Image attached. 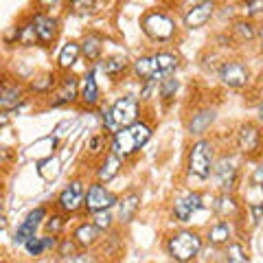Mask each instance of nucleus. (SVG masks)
Here are the masks:
<instances>
[{
    "instance_id": "9b49d317",
    "label": "nucleus",
    "mask_w": 263,
    "mask_h": 263,
    "mask_svg": "<svg viewBox=\"0 0 263 263\" xmlns=\"http://www.w3.org/2000/svg\"><path fill=\"white\" fill-rule=\"evenodd\" d=\"M48 217V211L46 206H37L35 211H31L27 217H24L22 224L15 228V235H13V243H18V246H24L29 239H33V237H37V228L44 224Z\"/></svg>"
},
{
    "instance_id": "c85d7f7f",
    "label": "nucleus",
    "mask_w": 263,
    "mask_h": 263,
    "mask_svg": "<svg viewBox=\"0 0 263 263\" xmlns=\"http://www.w3.org/2000/svg\"><path fill=\"white\" fill-rule=\"evenodd\" d=\"M154 60H156V64H158V70L164 77H171V72H176L178 66H180V57L176 53H171V51L154 53Z\"/></svg>"
},
{
    "instance_id": "6e6552de",
    "label": "nucleus",
    "mask_w": 263,
    "mask_h": 263,
    "mask_svg": "<svg viewBox=\"0 0 263 263\" xmlns=\"http://www.w3.org/2000/svg\"><path fill=\"white\" fill-rule=\"evenodd\" d=\"M213 176H215L221 193H235L237 184H239V167H237L233 156L219 158L215 162V169H213Z\"/></svg>"
},
{
    "instance_id": "4be33fe9",
    "label": "nucleus",
    "mask_w": 263,
    "mask_h": 263,
    "mask_svg": "<svg viewBox=\"0 0 263 263\" xmlns=\"http://www.w3.org/2000/svg\"><path fill=\"white\" fill-rule=\"evenodd\" d=\"M72 239L77 241L79 248H92V246L99 243V239H101V230H99L92 221H86V224H79L75 228V233H72Z\"/></svg>"
},
{
    "instance_id": "e433bc0d",
    "label": "nucleus",
    "mask_w": 263,
    "mask_h": 263,
    "mask_svg": "<svg viewBox=\"0 0 263 263\" xmlns=\"http://www.w3.org/2000/svg\"><path fill=\"white\" fill-rule=\"evenodd\" d=\"M92 224L101 230H110L112 228V224H114V217H112V213L110 211H101V213H95L92 215Z\"/></svg>"
},
{
    "instance_id": "b1692460",
    "label": "nucleus",
    "mask_w": 263,
    "mask_h": 263,
    "mask_svg": "<svg viewBox=\"0 0 263 263\" xmlns=\"http://www.w3.org/2000/svg\"><path fill=\"white\" fill-rule=\"evenodd\" d=\"M230 239H233V224H230L228 219L215 221L206 233V241L211 246H228Z\"/></svg>"
},
{
    "instance_id": "f03ea898",
    "label": "nucleus",
    "mask_w": 263,
    "mask_h": 263,
    "mask_svg": "<svg viewBox=\"0 0 263 263\" xmlns=\"http://www.w3.org/2000/svg\"><path fill=\"white\" fill-rule=\"evenodd\" d=\"M167 254L174 261L178 263H189L193 261L197 254L202 252L204 248V239L200 237L197 230H191V228H182V230H176L174 235L167 239Z\"/></svg>"
},
{
    "instance_id": "7ed1b4c3",
    "label": "nucleus",
    "mask_w": 263,
    "mask_h": 263,
    "mask_svg": "<svg viewBox=\"0 0 263 263\" xmlns=\"http://www.w3.org/2000/svg\"><path fill=\"white\" fill-rule=\"evenodd\" d=\"M141 29L143 33L154 42H171L178 33V27L174 18L169 13H164L160 9H152L147 11L141 18Z\"/></svg>"
},
{
    "instance_id": "39448f33",
    "label": "nucleus",
    "mask_w": 263,
    "mask_h": 263,
    "mask_svg": "<svg viewBox=\"0 0 263 263\" xmlns=\"http://www.w3.org/2000/svg\"><path fill=\"white\" fill-rule=\"evenodd\" d=\"M110 112H112L114 121H117L119 129L132 127L134 123L141 121L138 119V114H141V101H138V97H134V95H123L110 105Z\"/></svg>"
},
{
    "instance_id": "20e7f679",
    "label": "nucleus",
    "mask_w": 263,
    "mask_h": 263,
    "mask_svg": "<svg viewBox=\"0 0 263 263\" xmlns=\"http://www.w3.org/2000/svg\"><path fill=\"white\" fill-rule=\"evenodd\" d=\"M186 169L189 174L195 176L197 180H209L213 169H215V160H213V145L206 138H200L191 145L186 156Z\"/></svg>"
},
{
    "instance_id": "ddd939ff",
    "label": "nucleus",
    "mask_w": 263,
    "mask_h": 263,
    "mask_svg": "<svg viewBox=\"0 0 263 263\" xmlns=\"http://www.w3.org/2000/svg\"><path fill=\"white\" fill-rule=\"evenodd\" d=\"M204 206V197L197 191H189L184 195H178L174 200V217L178 221H189L195 211Z\"/></svg>"
},
{
    "instance_id": "1a4fd4ad",
    "label": "nucleus",
    "mask_w": 263,
    "mask_h": 263,
    "mask_svg": "<svg viewBox=\"0 0 263 263\" xmlns=\"http://www.w3.org/2000/svg\"><path fill=\"white\" fill-rule=\"evenodd\" d=\"M261 145H263V132L259 129V125H254V123L239 125V132H237V149H239L241 156H246V158L257 156Z\"/></svg>"
},
{
    "instance_id": "a878e982",
    "label": "nucleus",
    "mask_w": 263,
    "mask_h": 263,
    "mask_svg": "<svg viewBox=\"0 0 263 263\" xmlns=\"http://www.w3.org/2000/svg\"><path fill=\"white\" fill-rule=\"evenodd\" d=\"M79 55H81V44L79 42H66L62 46L60 55H57V68L60 70H70L72 66L79 62Z\"/></svg>"
},
{
    "instance_id": "dca6fc26",
    "label": "nucleus",
    "mask_w": 263,
    "mask_h": 263,
    "mask_svg": "<svg viewBox=\"0 0 263 263\" xmlns=\"http://www.w3.org/2000/svg\"><path fill=\"white\" fill-rule=\"evenodd\" d=\"M132 72H134V77L141 81V84H145V81H160L164 79V75L158 70V64H156L154 55H145V57H138V60H134V64H132Z\"/></svg>"
},
{
    "instance_id": "a18cd8bd",
    "label": "nucleus",
    "mask_w": 263,
    "mask_h": 263,
    "mask_svg": "<svg viewBox=\"0 0 263 263\" xmlns=\"http://www.w3.org/2000/svg\"><path fill=\"white\" fill-rule=\"evenodd\" d=\"M257 37H259V48L263 51V27L259 29V33H257Z\"/></svg>"
},
{
    "instance_id": "0eeeda50",
    "label": "nucleus",
    "mask_w": 263,
    "mask_h": 263,
    "mask_svg": "<svg viewBox=\"0 0 263 263\" xmlns=\"http://www.w3.org/2000/svg\"><path fill=\"white\" fill-rule=\"evenodd\" d=\"M119 200H121V197L114 195L112 191H108L105 184L92 182V184L88 186V191H86V204H84V209L95 215V213L110 211L112 206H119Z\"/></svg>"
},
{
    "instance_id": "c03bdc74",
    "label": "nucleus",
    "mask_w": 263,
    "mask_h": 263,
    "mask_svg": "<svg viewBox=\"0 0 263 263\" xmlns=\"http://www.w3.org/2000/svg\"><path fill=\"white\" fill-rule=\"evenodd\" d=\"M0 123H3V127H7V123H9V112H3V114H0Z\"/></svg>"
},
{
    "instance_id": "f257e3e1",
    "label": "nucleus",
    "mask_w": 263,
    "mask_h": 263,
    "mask_svg": "<svg viewBox=\"0 0 263 263\" xmlns=\"http://www.w3.org/2000/svg\"><path fill=\"white\" fill-rule=\"evenodd\" d=\"M149 138H152V125L145 121H138L132 127L119 129L117 134L110 138V152L117 154L119 158L125 162L129 156L141 152L143 147L149 143Z\"/></svg>"
},
{
    "instance_id": "2f4dec72",
    "label": "nucleus",
    "mask_w": 263,
    "mask_h": 263,
    "mask_svg": "<svg viewBox=\"0 0 263 263\" xmlns=\"http://www.w3.org/2000/svg\"><path fill=\"white\" fill-rule=\"evenodd\" d=\"M64 228H66V215L64 213H53V215H48L46 221H44V230H46V235H62L64 233Z\"/></svg>"
},
{
    "instance_id": "72a5a7b5",
    "label": "nucleus",
    "mask_w": 263,
    "mask_h": 263,
    "mask_svg": "<svg viewBox=\"0 0 263 263\" xmlns=\"http://www.w3.org/2000/svg\"><path fill=\"white\" fill-rule=\"evenodd\" d=\"M226 263H248V254L239 241H233L226 246Z\"/></svg>"
},
{
    "instance_id": "393cba45",
    "label": "nucleus",
    "mask_w": 263,
    "mask_h": 263,
    "mask_svg": "<svg viewBox=\"0 0 263 263\" xmlns=\"http://www.w3.org/2000/svg\"><path fill=\"white\" fill-rule=\"evenodd\" d=\"M101 53H103V40L99 33H86L84 40H81V55L86 57L88 62H103L101 60Z\"/></svg>"
},
{
    "instance_id": "423d86ee",
    "label": "nucleus",
    "mask_w": 263,
    "mask_h": 263,
    "mask_svg": "<svg viewBox=\"0 0 263 263\" xmlns=\"http://www.w3.org/2000/svg\"><path fill=\"white\" fill-rule=\"evenodd\" d=\"M57 209H60V213H64V215H72V213H79L81 209H84L86 204V186L84 182L77 178L72 180V182L68 186L62 189V193L57 195Z\"/></svg>"
},
{
    "instance_id": "79ce46f5",
    "label": "nucleus",
    "mask_w": 263,
    "mask_h": 263,
    "mask_svg": "<svg viewBox=\"0 0 263 263\" xmlns=\"http://www.w3.org/2000/svg\"><path fill=\"white\" fill-rule=\"evenodd\" d=\"M64 263H97V259H95V254H90V252H79L72 259H66Z\"/></svg>"
},
{
    "instance_id": "7c9ffc66",
    "label": "nucleus",
    "mask_w": 263,
    "mask_h": 263,
    "mask_svg": "<svg viewBox=\"0 0 263 263\" xmlns=\"http://www.w3.org/2000/svg\"><path fill=\"white\" fill-rule=\"evenodd\" d=\"M233 35L239 40V42H250V40L257 37V31H254V27L248 20H237L233 24Z\"/></svg>"
},
{
    "instance_id": "f8f14e48",
    "label": "nucleus",
    "mask_w": 263,
    "mask_h": 263,
    "mask_svg": "<svg viewBox=\"0 0 263 263\" xmlns=\"http://www.w3.org/2000/svg\"><path fill=\"white\" fill-rule=\"evenodd\" d=\"M219 79L224 81L228 88H241L248 84L250 79V70L248 66L237 62V60H230V62H224L219 68Z\"/></svg>"
},
{
    "instance_id": "412c9836",
    "label": "nucleus",
    "mask_w": 263,
    "mask_h": 263,
    "mask_svg": "<svg viewBox=\"0 0 263 263\" xmlns=\"http://www.w3.org/2000/svg\"><path fill=\"white\" fill-rule=\"evenodd\" d=\"M24 101V90L18 84H7L3 86V92H0V108L3 112H13L18 110Z\"/></svg>"
},
{
    "instance_id": "cd10ccee",
    "label": "nucleus",
    "mask_w": 263,
    "mask_h": 263,
    "mask_svg": "<svg viewBox=\"0 0 263 263\" xmlns=\"http://www.w3.org/2000/svg\"><path fill=\"white\" fill-rule=\"evenodd\" d=\"M215 213H217L219 217L230 219L233 215L239 213V202L235 200L233 193H219V197L215 200Z\"/></svg>"
},
{
    "instance_id": "f3484780",
    "label": "nucleus",
    "mask_w": 263,
    "mask_h": 263,
    "mask_svg": "<svg viewBox=\"0 0 263 263\" xmlns=\"http://www.w3.org/2000/svg\"><path fill=\"white\" fill-rule=\"evenodd\" d=\"M99 84H97V72L90 68L84 77H81V88H79V99L84 103V108H95L99 103Z\"/></svg>"
},
{
    "instance_id": "49530a36",
    "label": "nucleus",
    "mask_w": 263,
    "mask_h": 263,
    "mask_svg": "<svg viewBox=\"0 0 263 263\" xmlns=\"http://www.w3.org/2000/svg\"><path fill=\"white\" fill-rule=\"evenodd\" d=\"M257 112H259V119H261V121H263V101H261V103H259V108H257Z\"/></svg>"
},
{
    "instance_id": "58836bf2",
    "label": "nucleus",
    "mask_w": 263,
    "mask_h": 263,
    "mask_svg": "<svg viewBox=\"0 0 263 263\" xmlns=\"http://www.w3.org/2000/svg\"><path fill=\"white\" fill-rule=\"evenodd\" d=\"M105 138L101 136V134H97V136H92L88 141V149H90V154H101V149H105Z\"/></svg>"
},
{
    "instance_id": "aec40b11",
    "label": "nucleus",
    "mask_w": 263,
    "mask_h": 263,
    "mask_svg": "<svg viewBox=\"0 0 263 263\" xmlns=\"http://www.w3.org/2000/svg\"><path fill=\"white\" fill-rule=\"evenodd\" d=\"M132 64L127 55H112V57H105L101 62V70L105 72V77H110L117 81L119 77H123L127 70H132Z\"/></svg>"
},
{
    "instance_id": "4c0bfd02",
    "label": "nucleus",
    "mask_w": 263,
    "mask_h": 263,
    "mask_svg": "<svg viewBox=\"0 0 263 263\" xmlns=\"http://www.w3.org/2000/svg\"><path fill=\"white\" fill-rule=\"evenodd\" d=\"M248 209H250V215H252V224H259V221L263 219V200L250 202Z\"/></svg>"
},
{
    "instance_id": "4468645a",
    "label": "nucleus",
    "mask_w": 263,
    "mask_h": 263,
    "mask_svg": "<svg viewBox=\"0 0 263 263\" xmlns=\"http://www.w3.org/2000/svg\"><path fill=\"white\" fill-rule=\"evenodd\" d=\"M35 22V31L40 37V46H51L57 35H60V20L48 13H33L31 15Z\"/></svg>"
},
{
    "instance_id": "c9c22d12",
    "label": "nucleus",
    "mask_w": 263,
    "mask_h": 263,
    "mask_svg": "<svg viewBox=\"0 0 263 263\" xmlns=\"http://www.w3.org/2000/svg\"><path fill=\"white\" fill-rule=\"evenodd\" d=\"M24 250H27L29 257H42L46 252V243H44V237H33L24 243Z\"/></svg>"
},
{
    "instance_id": "37998d69",
    "label": "nucleus",
    "mask_w": 263,
    "mask_h": 263,
    "mask_svg": "<svg viewBox=\"0 0 263 263\" xmlns=\"http://www.w3.org/2000/svg\"><path fill=\"white\" fill-rule=\"evenodd\" d=\"M246 13H250V15L263 13V0H248L246 3Z\"/></svg>"
},
{
    "instance_id": "473e14b6",
    "label": "nucleus",
    "mask_w": 263,
    "mask_h": 263,
    "mask_svg": "<svg viewBox=\"0 0 263 263\" xmlns=\"http://www.w3.org/2000/svg\"><path fill=\"white\" fill-rule=\"evenodd\" d=\"M178 88H180V81L178 79H174V77H164L162 81H160V86H158V97L162 99V101H171V99L176 97V92H178Z\"/></svg>"
},
{
    "instance_id": "f704fd0d",
    "label": "nucleus",
    "mask_w": 263,
    "mask_h": 263,
    "mask_svg": "<svg viewBox=\"0 0 263 263\" xmlns=\"http://www.w3.org/2000/svg\"><path fill=\"white\" fill-rule=\"evenodd\" d=\"M77 248H79V246H77V241L75 239H72V237H66V239H60V246H57V254H60V259H72V257H75V254H79L77 252Z\"/></svg>"
},
{
    "instance_id": "bb28decb",
    "label": "nucleus",
    "mask_w": 263,
    "mask_h": 263,
    "mask_svg": "<svg viewBox=\"0 0 263 263\" xmlns=\"http://www.w3.org/2000/svg\"><path fill=\"white\" fill-rule=\"evenodd\" d=\"M215 117H217V112L213 110V108H206V110H200V112H195L193 114V119L189 121V132L191 134H204L211 125H213V121H215Z\"/></svg>"
},
{
    "instance_id": "a19ab883",
    "label": "nucleus",
    "mask_w": 263,
    "mask_h": 263,
    "mask_svg": "<svg viewBox=\"0 0 263 263\" xmlns=\"http://www.w3.org/2000/svg\"><path fill=\"white\" fill-rule=\"evenodd\" d=\"M158 81H145V84H141V99H149L154 95V90H158Z\"/></svg>"
},
{
    "instance_id": "c756f323",
    "label": "nucleus",
    "mask_w": 263,
    "mask_h": 263,
    "mask_svg": "<svg viewBox=\"0 0 263 263\" xmlns=\"http://www.w3.org/2000/svg\"><path fill=\"white\" fill-rule=\"evenodd\" d=\"M20 46L29 48V46H40V37H37V31H35V22L29 15L27 20L20 24Z\"/></svg>"
},
{
    "instance_id": "5701e85b",
    "label": "nucleus",
    "mask_w": 263,
    "mask_h": 263,
    "mask_svg": "<svg viewBox=\"0 0 263 263\" xmlns=\"http://www.w3.org/2000/svg\"><path fill=\"white\" fill-rule=\"evenodd\" d=\"M57 86H60V79H57L55 72H40V75L33 77V81L29 84V90L33 95L46 97V95H53Z\"/></svg>"
},
{
    "instance_id": "ea45409f",
    "label": "nucleus",
    "mask_w": 263,
    "mask_h": 263,
    "mask_svg": "<svg viewBox=\"0 0 263 263\" xmlns=\"http://www.w3.org/2000/svg\"><path fill=\"white\" fill-rule=\"evenodd\" d=\"M250 186L252 189H263V164H259L250 176Z\"/></svg>"
},
{
    "instance_id": "6ab92c4d",
    "label": "nucleus",
    "mask_w": 263,
    "mask_h": 263,
    "mask_svg": "<svg viewBox=\"0 0 263 263\" xmlns=\"http://www.w3.org/2000/svg\"><path fill=\"white\" fill-rule=\"evenodd\" d=\"M121 167H123V160L119 158L117 154H112L108 152L105 154V158L101 160V164L97 167V182H110V180H114L119 174H121Z\"/></svg>"
},
{
    "instance_id": "9d476101",
    "label": "nucleus",
    "mask_w": 263,
    "mask_h": 263,
    "mask_svg": "<svg viewBox=\"0 0 263 263\" xmlns=\"http://www.w3.org/2000/svg\"><path fill=\"white\" fill-rule=\"evenodd\" d=\"M79 88H81V81L75 75H64L60 79V86L53 92V99L48 101V108H64V105H70L79 99Z\"/></svg>"
},
{
    "instance_id": "a211bd4d",
    "label": "nucleus",
    "mask_w": 263,
    "mask_h": 263,
    "mask_svg": "<svg viewBox=\"0 0 263 263\" xmlns=\"http://www.w3.org/2000/svg\"><path fill=\"white\" fill-rule=\"evenodd\" d=\"M138 211H141V193L127 191L119 200V221L121 224H129L138 215Z\"/></svg>"
},
{
    "instance_id": "2eb2a0df",
    "label": "nucleus",
    "mask_w": 263,
    "mask_h": 263,
    "mask_svg": "<svg viewBox=\"0 0 263 263\" xmlns=\"http://www.w3.org/2000/svg\"><path fill=\"white\" fill-rule=\"evenodd\" d=\"M215 15V3H195L184 13V27L186 29H202L206 22Z\"/></svg>"
}]
</instances>
